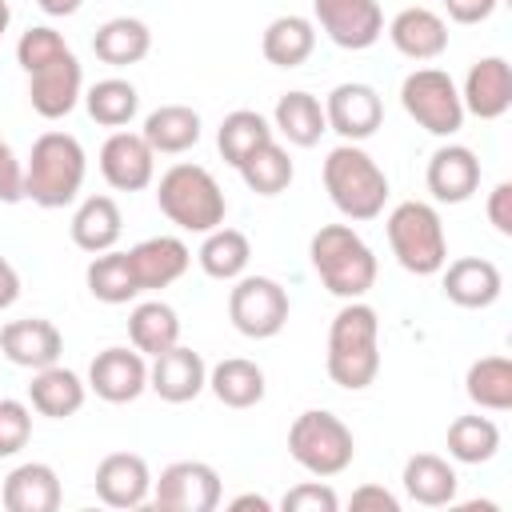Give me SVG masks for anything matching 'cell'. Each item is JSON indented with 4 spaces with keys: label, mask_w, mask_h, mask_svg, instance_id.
I'll list each match as a JSON object with an SVG mask.
<instances>
[{
    "label": "cell",
    "mask_w": 512,
    "mask_h": 512,
    "mask_svg": "<svg viewBox=\"0 0 512 512\" xmlns=\"http://www.w3.org/2000/svg\"><path fill=\"white\" fill-rule=\"evenodd\" d=\"M328 380L344 392H364L380 372V316L364 300H344L328 324Z\"/></svg>",
    "instance_id": "obj_1"
},
{
    "label": "cell",
    "mask_w": 512,
    "mask_h": 512,
    "mask_svg": "<svg viewBox=\"0 0 512 512\" xmlns=\"http://www.w3.org/2000/svg\"><path fill=\"white\" fill-rule=\"evenodd\" d=\"M320 180H324L332 208L352 224L376 220L388 204V176L360 144H336L324 156Z\"/></svg>",
    "instance_id": "obj_2"
},
{
    "label": "cell",
    "mask_w": 512,
    "mask_h": 512,
    "mask_svg": "<svg viewBox=\"0 0 512 512\" xmlns=\"http://www.w3.org/2000/svg\"><path fill=\"white\" fill-rule=\"evenodd\" d=\"M88 172L84 144L72 132H44L32 140L28 164H24V200L40 208H64L80 196Z\"/></svg>",
    "instance_id": "obj_3"
},
{
    "label": "cell",
    "mask_w": 512,
    "mask_h": 512,
    "mask_svg": "<svg viewBox=\"0 0 512 512\" xmlns=\"http://www.w3.org/2000/svg\"><path fill=\"white\" fill-rule=\"evenodd\" d=\"M312 272L340 300H364L376 284V256L352 224H324L308 240Z\"/></svg>",
    "instance_id": "obj_4"
},
{
    "label": "cell",
    "mask_w": 512,
    "mask_h": 512,
    "mask_svg": "<svg viewBox=\"0 0 512 512\" xmlns=\"http://www.w3.org/2000/svg\"><path fill=\"white\" fill-rule=\"evenodd\" d=\"M156 204L180 232H200V236L220 228L228 216V200H224V188L216 184V176L204 164H188V160L172 164L160 176Z\"/></svg>",
    "instance_id": "obj_5"
},
{
    "label": "cell",
    "mask_w": 512,
    "mask_h": 512,
    "mask_svg": "<svg viewBox=\"0 0 512 512\" xmlns=\"http://www.w3.org/2000/svg\"><path fill=\"white\" fill-rule=\"evenodd\" d=\"M388 244L392 256L404 272L412 276H436L448 264V236H444V220L432 204L424 200H400L388 220Z\"/></svg>",
    "instance_id": "obj_6"
},
{
    "label": "cell",
    "mask_w": 512,
    "mask_h": 512,
    "mask_svg": "<svg viewBox=\"0 0 512 512\" xmlns=\"http://www.w3.org/2000/svg\"><path fill=\"white\" fill-rule=\"evenodd\" d=\"M288 456L316 480L340 476L356 460V436L352 428L328 412V408H308L292 420L288 428Z\"/></svg>",
    "instance_id": "obj_7"
},
{
    "label": "cell",
    "mask_w": 512,
    "mask_h": 512,
    "mask_svg": "<svg viewBox=\"0 0 512 512\" xmlns=\"http://www.w3.org/2000/svg\"><path fill=\"white\" fill-rule=\"evenodd\" d=\"M400 104L404 112L432 136H456L464 128V104H460V88L448 72L440 68H416L404 76L400 84Z\"/></svg>",
    "instance_id": "obj_8"
},
{
    "label": "cell",
    "mask_w": 512,
    "mask_h": 512,
    "mask_svg": "<svg viewBox=\"0 0 512 512\" xmlns=\"http://www.w3.org/2000/svg\"><path fill=\"white\" fill-rule=\"evenodd\" d=\"M292 300L272 276H236L228 292V320L248 340H272L288 324Z\"/></svg>",
    "instance_id": "obj_9"
},
{
    "label": "cell",
    "mask_w": 512,
    "mask_h": 512,
    "mask_svg": "<svg viewBox=\"0 0 512 512\" xmlns=\"http://www.w3.org/2000/svg\"><path fill=\"white\" fill-rule=\"evenodd\" d=\"M224 496L220 472L204 460H176L152 480V504L164 512H212Z\"/></svg>",
    "instance_id": "obj_10"
},
{
    "label": "cell",
    "mask_w": 512,
    "mask_h": 512,
    "mask_svg": "<svg viewBox=\"0 0 512 512\" xmlns=\"http://www.w3.org/2000/svg\"><path fill=\"white\" fill-rule=\"evenodd\" d=\"M324 120H328V132H336L344 144H360L376 136V128L384 124V100L372 84L344 80L324 96Z\"/></svg>",
    "instance_id": "obj_11"
},
{
    "label": "cell",
    "mask_w": 512,
    "mask_h": 512,
    "mask_svg": "<svg viewBox=\"0 0 512 512\" xmlns=\"http://www.w3.org/2000/svg\"><path fill=\"white\" fill-rule=\"evenodd\" d=\"M312 16L344 52H364L384 32V12L376 0H312Z\"/></svg>",
    "instance_id": "obj_12"
},
{
    "label": "cell",
    "mask_w": 512,
    "mask_h": 512,
    "mask_svg": "<svg viewBox=\"0 0 512 512\" xmlns=\"http://www.w3.org/2000/svg\"><path fill=\"white\" fill-rule=\"evenodd\" d=\"M80 96H84V72H80V60L72 56V48L28 72V104L44 120L68 116L80 104Z\"/></svg>",
    "instance_id": "obj_13"
},
{
    "label": "cell",
    "mask_w": 512,
    "mask_h": 512,
    "mask_svg": "<svg viewBox=\"0 0 512 512\" xmlns=\"http://www.w3.org/2000/svg\"><path fill=\"white\" fill-rule=\"evenodd\" d=\"M88 388L108 404H132L140 392H148V360L136 348L112 344L92 356L88 364Z\"/></svg>",
    "instance_id": "obj_14"
},
{
    "label": "cell",
    "mask_w": 512,
    "mask_h": 512,
    "mask_svg": "<svg viewBox=\"0 0 512 512\" xmlns=\"http://www.w3.org/2000/svg\"><path fill=\"white\" fill-rule=\"evenodd\" d=\"M100 176L116 192H140L156 180V152L148 148V140L140 132L116 128L100 144Z\"/></svg>",
    "instance_id": "obj_15"
},
{
    "label": "cell",
    "mask_w": 512,
    "mask_h": 512,
    "mask_svg": "<svg viewBox=\"0 0 512 512\" xmlns=\"http://www.w3.org/2000/svg\"><path fill=\"white\" fill-rule=\"evenodd\" d=\"M0 352L8 364L16 368H48V364H60V352H64V336L52 320L44 316H24V320H8L0 328Z\"/></svg>",
    "instance_id": "obj_16"
},
{
    "label": "cell",
    "mask_w": 512,
    "mask_h": 512,
    "mask_svg": "<svg viewBox=\"0 0 512 512\" xmlns=\"http://www.w3.org/2000/svg\"><path fill=\"white\" fill-rule=\"evenodd\" d=\"M148 388L164 400V404H188L208 388V364L200 352L172 344L168 352L152 356L148 364Z\"/></svg>",
    "instance_id": "obj_17"
},
{
    "label": "cell",
    "mask_w": 512,
    "mask_h": 512,
    "mask_svg": "<svg viewBox=\"0 0 512 512\" xmlns=\"http://www.w3.org/2000/svg\"><path fill=\"white\" fill-rule=\"evenodd\" d=\"M92 488L108 508H140L152 496V472L140 452H108L96 464Z\"/></svg>",
    "instance_id": "obj_18"
},
{
    "label": "cell",
    "mask_w": 512,
    "mask_h": 512,
    "mask_svg": "<svg viewBox=\"0 0 512 512\" xmlns=\"http://www.w3.org/2000/svg\"><path fill=\"white\" fill-rule=\"evenodd\" d=\"M424 184L436 204H464L480 188V160L468 144H440L428 156Z\"/></svg>",
    "instance_id": "obj_19"
},
{
    "label": "cell",
    "mask_w": 512,
    "mask_h": 512,
    "mask_svg": "<svg viewBox=\"0 0 512 512\" xmlns=\"http://www.w3.org/2000/svg\"><path fill=\"white\" fill-rule=\"evenodd\" d=\"M460 104L464 112L480 116V120H500L512 108V68L504 56H480L460 88Z\"/></svg>",
    "instance_id": "obj_20"
},
{
    "label": "cell",
    "mask_w": 512,
    "mask_h": 512,
    "mask_svg": "<svg viewBox=\"0 0 512 512\" xmlns=\"http://www.w3.org/2000/svg\"><path fill=\"white\" fill-rule=\"evenodd\" d=\"M128 264H132V276H136L140 292H156V288L176 284L188 272L192 252L180 236H148V240L128 248Z\"/></svg>",
    "instance_id": "obj_21"
},
{
    "label": "cell",
    "mask_w": 512,
    "mask_h": 512,
    "mask_svg": "<svg viewBox=\"0 0 512 512\" xmlns=\"http://www.w3.org/2000/svg\"><path fill=\"white\" fill-rule=\"evenodd\" d=\"M440 288L456 308H492L504 292V276L484 256H460L440 268Z\"/></svg>",
    "instance_id": "obj_22"
},
{
    "label": "cell",
    "mask_w": 512,
    "mask_h": 512,
    "mask_svg": "<svg viewBox=\"0 0 512 512\" xmlns=\"http://www.w3.org/2000/svg\"><path fill=\"white\" fill-rule=\"evenodd\" d=\"M0 500H4L8 512H56L60 500H64V488H60V476H56L52 464L28 460V464H16L4 476Z\"/></svg>",
    "instance_id": "obj_23"
},
{
    "label": "cell",
    "mask_w": 512,
    "mask_h": 512,
    "mask_svg": "<svg viewBox=\"0 0 512 512\" xmlns=\"http://www.w3.org/2000/svg\"><path fill=\"white\" fill-rule=\"evenodd\" d=\"M388 40L408 60H436L448 48V24H444L440 12L424 8V4H412V8H404V12L392 16Z\"/></svg>",
    "instance_id": "obj_24"
},
{
    "label": "cell",
    "mask_w": 512,
    "mask_h": 512,
    "mask_svg": "<svg viewBox=\"0 0 512 512\" xmlns=\"http://www.w3.org/2000/svg\"><path fill=\"white\" fill-rule=\"evenodd\" d=\"M84 396H88V384L64 368V364H48V368H36L32 372V384H28V404L32 412L48 416V420H68L84 408Z\"/></svg>",
    "instance_id": "obj_25"
},
{
    "label": "cell",
    "mask_w": 512,
    "mask_h": 512,
    "mask_svg": "<svg viewBox=\"0 0 512 512\" xmlns=\"http://www.w3.org/2000/svg\"><path fill=\"white\" fill-rule=\"evenodd\" d=\"M272 132H280L292 148H312L320 144V136L328 132V120H324V104L304 92V88H292L276 100L272 108Z\"/></svg>",
    "instance_id": "obj_26"
},
{
    "label": "cell",
    "mask_w": 512,
    "mask_h": 512,
    "mask_svg": "<svg viewBox=\"0 0 512 512\" xmlns=\"http://www.w3.org/2000/svg\"><path fill=\"white\" fill-rule=\"evenodd\" d=\"M140 136L148 140L152 152L160 156H180L200 144V112L188 104H160L144 116Z\"/></svg>",
    "instance_id": "obj_27"
},
{
    "label": "cell",
    "mask_w": 512,
    "mask_h": 512,
    "mask_svg": "<svg viewBox=\"0 0 512 512\" xmlns=\"http://www.w3.org/2000/svg\"><path fill=\"white\" fill-rule=\"evenodd\" d=\"M68 232H72V244H76L80 252H92V256H96V252L116 248V240H120V232H124L120 204H116L112 196H84L80 208L72 212Z\"/></svg>",
    "instance_id": "obj_28"
},
{
    "label": "cell",
    "mask_w": 512,
    "mask_h": 512,
    "mask_svg": "<svg viewBox=\"0 0 512 512\" xmlns=\"http://www.w3.org/2000/svg\"><path fill=\"white\" fill-rule=\"evenodd\" d=\"M400 480H404V492H408L416 504H424V508H444V504H452V500H456V484H460L456 468H452L444 456H436V452H416V456H408Z\"/></svg>",
    "instance_id": "obj_29"
},
{
    "label": "cell",
    "mask_w": 512,
    "mask_h": 512,
    "mask_svg": "<svg viewBox=\"0 0 512 512\" xmlns=\"http://www.w3.org/2000/svg\"><path fill=\"white\" fill-rule=\"evenodd\" d=\"M148 48H152V32H148V24L136 20V16H112V20H104V24L96 28V36H92L96 60H104V64H112V68L140 64V60L148 56Z\"/></svg>",
    "instance_id": "obj_30"
},
{
    "label": "cell",
    "mask_w": 512,
    "mask_h": 512,
    "mask_svg": "<svg viewBox=\"0 0 512 512\" xmlns=\"http://www.w3.org/2000/svg\"><path fill=\"white\" fill-rule=\"evenodd\" d=\"M312 48H316V24L296 12L276 16L260 36V52L272 68H300L312 56Z\"/></svg>",
    "instance_id": "obj_31"
},
{
    "label": "cell",
    "mask_w": 512,
    "mask_h": 512,
    "mask_svg": "<svg viewBox=\"0 0 512 512\" xmlns=\"http://www.w3.org/2000/svg\"><path fill=\"white\" fill-rule=\"evenodd\" d=\"M208 388L224 408H252L264 400V368L244 356H228L216 368H208Z\"/></svg>",
    "instance_id": "obj_32"
},
{
    "label": "cell",
    "mask_w": 512,
    "mask_h": 512,
    "mask_svg": "<svg viewBox=\"0 0 512 512\" xmlns=\"http://www.w3.org/2000/svg\"><path fill=\"white\" fill-rule=\"evenodd\" d=\"M128 340L144 356H160L172 344H180V316L164 300H144L128 312Z\"/></svg>",
    "instance_id": "obj_33"
},
{
    "label": "cell",
    "mask_w": 512,
    "mask_h": 512,
    "mask_svg": "<svg viewBox=\"0 0 512 512\" xmlns=\"http://www.w3.org/2000/svg\"><path fill=\"white\" fill-rule=\"evenodd\" d=\"M464 392L484 412L512 408V360L508 356H480L464 372Z\"/></svg>",
    "instance_id": "obj_34"
},
{
    "label": "cell",
    "mask_w": 512,
    "mask_h": 512,
    "mask_svg": "<svg viewBox=\"0 0 512 512\" xmlns=\"http://www.w3.org/2000/svg\"><path fill=\"white\" fill-rule=\"evenodd\" d=\"M272 140V124L256 112V108H236V112H228L224 120H220V128H216V148H220V156H224V164H232V168H240L260 144H268Z\"/></svg>",
    "instance_id": "obj_35"
},
{
    "label": "cell",
    "mask_w": 512,
    "mask_h": 512,
    "mask_svg": "<svg viewBox=\"0 0 512 512\" xmlns=\"http://www.w3.org/2000/svg\"><path fill=\"white\" fill-rule=\"evenodd\" d=\"M196 260H200L204 276H212V280H236V276H244V268L252 260V244H248V236L240 228H224L220 224V228L204 232V244H200Z\"/></svg>",
    "instance_id": "obj_36"
},
{
    "label": "cell",
    "mask_w": 512,
    "mask_h": 512,
    "mask_svg": "<svg viewBox=\"0 0 512 512\" xmlns=\"http://www.w3.org/2000/svg\"><path fill=\"white\" fill-rule=\"evenodd\" d=\"M84 284L100 304H128V300L140 296V284L132 276L128 252H116V248L92 256V264L84 268Z\"/></svg>",
    "instance_id": "obj_37"
},
{
    "label": "cell",
    "mask_w": 512,
    "mask_h": 512,
    "mask_svg": "<svg viewBox=\"0 0 512 512\" xmlns=\"http://www.w3.org/2000/svg\"><path fill=\"white\" fill-rule=\"evenodd\" d=\"M496 452H500L496 420H488L480 412H468V416H456L448 424V456L456 464H488Z\"/></svg>",
    "instance_id": "obj_38"
},
{
    "label": "cell",
    "mask_w": 512,
    "mask_h": 512,
    "mask_svg": "<svg viewBox=\"0 0 512 512\" xmlns=\"http://www.w3.org/2000/svg\"><path fill=\"white\" fill-rule=\"evenodd\" d=\"M84 108L100 128H124L140 112V92H136V84H128L120 76H108V80H96L84 92Z\"/></svg>",
    "instance_id": "obj_39"
},
{
    "label": "cell",
    "mask_w": 512,
    "mask_h": 512,
    "mask_svg": "<svg viewBox=\"0 0 512 512\" xmlns=\"http://www.w3.org/2000/svg\"><path fill=\"white\" fill-rule=\"evenodd\" d=\"M236 172H240V180H244L256 196H280V192L292 184L296 164H292L288 148H280L276 140H268V144H260Z\"/></svg>",
    "instance_id": "obj_40"
},
{
    "label": "cell",
    "mask_w": 512,
    "mask_h": 512,
    "mask_svg": "<svg viewBox=\"0 0 512 512\" xmlns=\"http://www.w3.org/2000/svg\"><path fill=\"white\" fill-rule=\"evenodd\" d=\"M60 52H68V44H64V36H60L56 28H48V24H32V28L20 32V40H16V64H20L24 72H32V68L56 60Z\"/></svg>",
    "instance_id": "obj_41"
},
{
    "label": "cell",
    "mask_w": 512,
    "mask_h": 512,
    "mask_svg": "<svg viewBox=\"0 0 512 512\" xmlns=\"http://www.w3.org/2000/svg\"><path fill=\"white\" fill-rule=\"evenodd\" d=\"M32 440V404L0 396V460L16 456Z\"/></svg>",
    "instance_id": "obj_42"
},
{
    "label": "cell",
    "mask_w": 512,
    "mask_h": 512,
    "mask_svg": "<svg viewBox=\"0 0 512 512\" xmlns=\"http://www.w3.org/2000/svg\"><path fill=\"white\" fill-rule=\"evenodd\" d=\"M280 508L284 512H336L340 496L324 480H304V484H296V488H288L280 496Z\"/></svg>",
    "instance_id": "obj_43"
},
{
    "label": "cell",
    "mask_w": 512,
    "mask_h": 512,
    "mask_svg": "<svg viewBox=\"0 0 512 512\" xmlns=\"http://www.w3.org/2000/svg\"><path fill=\"white\" fill-rule=\"evenodd\" d=\"M24 200V164L12 156L8 140L0 136V204H20Z\"/></svg>",
    "instance_id": "obj_44"
},
{
    "label": "cell",
    "mask_w": 512,
    "mask_h": 512,
    "mask_svg": "<svg viewBox=\"0 0 512 512\" xmlns=\"http://www.w3.org/2000/svg\"><path fill=\"white\" fill-rule=\"evenodd\" d=\"M484 212H488V224H492L500 236H512V184H508V180H500V184L488 192Z\"/></svg>",
    "instance_id": "obj_45"
},
{
    "label": "cell",
    "mask_w": 512,
    "mask_h": 512,
    "mask_svg": "<svg viewBox=\"0 0 512 512\" xmlns=\"http://www.w3.org/2000/svg\"><path fill=\"white\" fill-rule=\"evenodd\" d=\"M496 4L500 0H444V12L456 24H480V20H488L496 12Z\"/></svg>",
    "instance_id": "obj_46"
},
{
    "label": "cell",
    "mask_w": 512,
    "mask_h": 512,
    "mask_svg": "<svg viewBox=\"0 0 512 512\" xmlns=\"http://www.w3.org/2000/svg\"><path fill=\"white\" fill-rule=\"evenodd\" d=\"M352 508H380V512H396V508H400V500H396L388 488H380V484H364V488H356V492H352Z\"/></svg>",
    "instance_id": "obj_47"
},
{
    "label": "cell",
    "mask_w": 512,
    "mask_h": 512,
    "mask_svg": "<svg viewBox=\"0 0 512 512\" xmlns=\"http://www.w3.org/2000/svg\"><path fill=\"white\" fill-rule=\"evenodd\" d=\"M16 300H20V272L12 268L8 256H0V312L12 308Z\"/></svg>",
    "instance_id": "obj_48"
},
{
    "label": "cell",
    "mask_w": 512,
    "mask_h": 512,
    "mask_svg": "<svg viewBox=\"0 0 512 512\" xmlns=\"http://www.w3.org/2000/svg\"><path fill=\"white\" fill-rule=\"evenodd\" d=\"M228 508H232V512H244V508H256V512H272V500H268V496H260V492H244V496L228 500Z\"/></svg>",
    "instance_id": "obj_49"
},
{
    "label": "cell",
    "mask_w": 512,
    "mask_h": 512,
    "mask_svg": "<svg viewBox=\"0 0 512 512\" xmlns=\"http://www.w3.org/2000/svg\"><path fill=\"white\" fill-rule=\"evenodd\" d=\"M36 4H40V12H48V16H72V12H80L84 0H36Z\"/></svg>",
    "instance_id": "obj_50"
},
{
    "label": "cell",
    "mask_w": 512,
    "mask_h": 512,
    "mask_svg": "<svg viewBox=\"0 0 512 512\" xmlns=\"http://www.w3.org/2000/svg\"><path fill=\"white\" fill-rule=\"evenodd\" d=\"M8 24H12V8H8V0H0V36L8 32Z\"/></svg>",
    "instance_id": "obj_51"
}]
</instances>
